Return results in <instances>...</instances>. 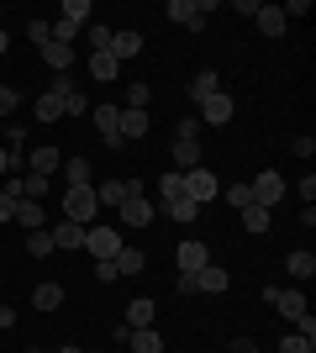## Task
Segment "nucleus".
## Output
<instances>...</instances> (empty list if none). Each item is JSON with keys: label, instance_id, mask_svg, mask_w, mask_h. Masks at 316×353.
I'll use <instances>...</instances> for the list:
<instances>
[{"label": "nucleus", "instance_id": "1", "mask_svg": "<svg viewBox=\"0 0 316 353\" xmlns=\"http://www.w3.org/2000/svg\"><path fill=\"white\" fill-rule=\"evenodd\" d=\"M101 216V201H95V185H74L63 190V221H79V227H95Z\"/></svg>", "mask_w": 316, "mask_h": 353}, {"label": "nucleus", "instance_id": "2", "mask_svg": "<svg viewBox=\"0 0 316 353\" xmlns=\"http://www.w3.org/2000/svg\"><path fill=\"white\" fill-rule=\"evenodd\" d=\"M121 248H127V243H121V227H85V253H90L95 264H111Z\"/></svg>", "mask_w": 316, "mask_h": 353}, {"label": "nucleus", "instance_id": "3", "mask_svg": "<svg viewBox=\"0 0 316 353\" xmlns=\"http://www.w3.org/2000/svg\"><path fill=\"white\" fill-rule=\"evenodd\" d=\"M264 306H274L285 322H295V327L311 316V311H306V295L301 290H280V285H264Z\"/></svg>", "mask_w": 316, "mask_h": 353}, {"label": "nucleus", "instance_id": "4", "mask_svg": "<svg viewBox=\"0 0 316 353\" xmlns=\"http://www.w3.org/2000/svg\"><path fill=\"white\" fill-rule=\"evenodd\" d=\"M211 11H216L211 0H169V11H164V16H169V21H180L185 32H200Z\"/></svg>", "mask_w": 316, "mask_h": 353}, {"label": "nucleus", "instance_id": "5", "mask_svg": "<svg viewBox=\"0 0 316 353\" xmlns=\"http://www.w3.org/2000/svg\"><path fill=\"white\" fill-rule=\"evenodd\" d=\"M248 195H253V206L274 211V206H280V195H285V174H280V169H264L258 179H248Z\"/></svg>", "mask_w": 316, "mask_h": 353}, {"label": "nucleus", "instance_id": "6", "mask_svg": "<svg viewBox=\"0 0 316 353\" xmlns=\"http://www.w3.org/2000/svg\"><path fill=\"white\" fill-rule=\"evenodd\" d=\"M185 195H190L196 206H206V201H216V195H222V179L200 163V169H190V174H185Z\"/></svg>", "mask_w": 316, "mask_h": 353}, {"label": "nucleus", "instance_id": "7", "mask_svg": "<svg viewBox=\"0 0 316 353\" xmlns=\"http://www.w3.org/2000/svg\"><path fill=\"white\" fill-rule=\"evenodd\" d=\"M153 211H158V206H153L148 195H143V190H132V195H127V201L116 206V216H121V227H148V221H153Z\"/></svg>", "mask_w": 316, "mask_h": 353}, {"label": "nucleus", "instance_id": "8", "mask_svg": "<svg viewBox=\"0 0 316 353\" xmlns=\"http://www.w3.org/2000/svg\"><path fill=\"white\" fill-rule=\"evenodd\" d=\"M232 111H238V101H232L227 90H216L211 101H200V127H227V121H232Z\"/></svg>", "mask_w": 316, "mask_h": 353}, {"label": "nucleus", "instance_id": "9", "mask_svg": "<svg viewBox=\"0 0 316 353\" xmlns=\"http://www.w3.org/2000/svg\"><path fill=\"white\" fill-rule=\"evenodd\" d=\"M206 264H211V253H206L200 237H185L180 248H174V269H180V274H196V269H206Z\"/></svg>", "mask_w": 316, "mask_h": 353}, {"label": "nucleus", "instance_id": "10", "mask_svg": "<svg viewBox=\"0 0 316 353\" xmlns=\"http://www.w3.org/2000/svg\"><path fill=\"white\" fill-rule=\"evenodd\" d=\"M95 127H101L105 148H127L121 143V105H95Z\"/></svg>", "mask_w": 316, "mask_h": 353}, {"label": "nucleus", "instance_id": "11", "mask_svg": "<svg viewBox=\"0 0 316 353\" xmlns=\"http://www.w3.org/2000/svg\"><path fill=\"white\" fill-rule=\"evenodd\" d=\"M59 169H63V153H59V148H32L27 174H43V179H53Z\"/></svg>", "mask_w": 316, "mask_h": 353}, {"label": "nucleus", "instance_id": "12", "mask_svg": "<svg viewBox=\"0 0 316 353\" xmlns=\"http://www.w3.org/2000/svg\"><path fill=\"white\" fill-rule=\"evenodd\" d=\"M227 285H232V274H227L222 264L196 269V295H200V290H206V295H227Z\"/></svg>", "mask_w": 316, "mask_h": 353}, {"label": "nucleus", "instance_id": "13", "mask_svg": "<svg viewBox=\"0 0 316 353\" xmlns=\"http://www.w3.org/2000/svg\"><path fill=\"white\" fill-rule=\"evenodd\" d=\"M143 137H148V111L121 105V143H143Z\"/></svg>", "mask_w": 316, "mask_h": 353}, {"label": "nucleus", "instance_id": "14", "mask_svg": "<svg viewBox=\"0 0 316 353\" xmlns=\"http://www.w3.org/2000/svg\"><path fill=\"white\" fill-rule=\"evenodd\" d=\"M216 90H222V74L216 69H196L190 74V101H211Z\"/></svg>", "mask_w": 316, "mask_h": 353}, {"label": "nucleus", "instance_id": "15", "mask_svg": "<svg viewBox=\"0 0 316 353\" xmlns=\"http://www.w3.org/2000/svg\"><path fill=\"white\" fill-rule=\"evenodd\" d=\"M132 190H137L132 179H105V185H95V201H101V206H121Z\"/></svg>", "mask_w": 316, "mask_h": 353}, {"label": "nucleus", "instance_id": "16", "mask_svg": "<svg viewBox=\"0 0 316 353\" xmlns=\"http://www.w3.org/2000/svg\"><path fill=\"white\" fill-rule=\"evenodd\" d=\"M143 53V32H111V59H137Z\"/></svg>", "mask_w": 316, "mask_h": 353}, {"label": "nucleus", "instance_id": "17", "mask_svg": "<svg viewBox=\"0 0 316 353\" xmlns=\"http://www.w3.org/2000/svg\"><path fill=\"white\" fill-rule=\"evenodd\" d=\"M53 248H63V253L85 248V227H79V221H59V227H53Z\"/></svg>", "mask_w": 316, "mask_h": 353}, {"label": "nucleus", "instance_id": "18", "mask_svg": "<svg viewBox=\"0 0 316 353\" xmlns=\"http://www.w3.org/2000/svg\"><path fill=\"white\" fill-rule=\"evenodd\" d=\"M253 21H258V32H264V37H285V11H280V6H258Z\"/></svg>", "mask_w": 316, "mask_h": 353}, {"label": "nucleus", "instance_id": "19", "mask_svg": "<svg viewBox=\"0 0 316 353\" xmlns=\"http://www.w3.org/2000/svg\"><path fill=\"white\" fill-rule=\"evenodd\" d=\"M16 227H27V232H37V227H48V211L37 206V201H16Z\"/></svg>", "mask_w": 316, "mask_h": 353}, {"label": "nucleus", "instance_id": "20", "mask_svg": "<svg viewBox=\"0 0 316 353\" xmlns=\"http://www.w3.org/2000/svg\"><path fill=\"white\" fill-rule=\"evenodd\" d=\"M285 269L295 274V280H311V274H316V253H311V248H295V253H285Z\"/></svg>", "mask_w": 316, "mask_h": 353}, {"label": "nucleus", "instance_id": "21", "mask_svg": "<svg viewBox=\"0 0 316 353\" xmlns=\"http://www.w3.org/2000/svg\"><path fill=\"white\" fill-rule=\"evenodd\" d=\"M132 353H164V338H158V327H137L132 338H127Z\"/></svg>", "mask_w": 316, "mask_h": 353}, {"label": "nucleus", "instance_id": "22", "mask_svg": "<svg viewBox=\"0 0 316 353\" xmlns=\"http://www.w3.org/2000/svg\"><path fill=\"white\" fill-rule=\"evenodd\" d=\"M43 63L53 74H69V63H74V48H63V43H48L43 48Z\"/></svg>", "mask_w": 316, "mask_h": 353}, {"label": "nucleus", "instance_id": "23", "mask_svg": "<svg viewBox=\"0 0 316 353\" xmlns=\"http://www.w3.org/2000/svg\"><path fill=\"white\" fill-rule=\"evenodd\" d=\"M174 163H180V174L200 169V143H185V137H174Z\"/></svg>", "mask_w": 316, "mask_h": 353}, {"label": "nucleus", "instance_id": "24", "mask_svg": "<svg viewBox=\"0 0 316 353\" xmlns=\"http://www.w3.org/2000/svg\"><path fill=\"white\" fill-rule=\"evenodd\" d=\"M153 316H158V306H153L148 295H143V301H132V306H127V327H132V332H137V327H153Z\"/></svg>", "mask_w": 316, "mask_h": 353}, {"label": "nucleus", "instance_id": "25", "mask_svg": "<svg viewBox=\"0 0 316 353\" xmlns=\"http://www.w3.org/2000/svg\"><path fill=\"white\" fill-rule=\"evenodd\" d=\"M90 74H95V85H111L121 74V63L111 59V53H90Z\"/></svg>", "mask_w": 316, "mask_h": 353}, {"label": "nucleus", "instance_id": "26", "mask_svg": "<svg viewBox=\"0 0 316 353\" xmlns=\"http://www.w3.org/2000/svg\"><path fill=\"white\" fill-rule=\"evenodd\" d=\"M48 190H53V179H43V174H21V201H37V206H43Z\"/></svg>", "mask_w": 316, "mask_h": 353}, {"label": "nucleus", "instance_id": "27", "mask_svg": "<svg viewBox=\"0 0 316 353\" xmlns=\"http://www.w3.org/2000/svg\"><path fill=\"white\" fill-rule=\"evenodd\" d=\"M32 306L37 311H59L63 306V285H37V290H32Z\"/></svg>", "mask_w": 316, "mask_h": 353}, {"label": "nucleus", "instance_id": "28", "mask_svg": "<svg viewBox=\"0 0 316 353\" xmlns=\"http://www.w3.org/2000/svg\"><path fill=\"white\" fill-rule=\"evenodd\" d=\"M16 201H21V179H11V185H0V227L16 216Z\"/></svg>", "mask_w": 316, "mask_h": 353}, {"label": "nucleus", "instance_id": "29", "mask_svg": "<svg viewBox=\"0 0 316 353\" xmlns=\"http://www.w3.org/2000/svg\"><path fill=\"white\" fill-rule=\"evenodd\" d=\"M111 264H116V274H143V269H148V259H143L137 248H121Z\"/></svg>", "mask_w": 316, "mask_h": 353}, {"label": "nucleus", "instance_id": "30", "mask_svg": "<svg viewBox=\"0 0 316 353\" xmlns=\"http://www.w3.org/2000/svg\"><path fill=\"white\" fill-rule=\"evenodd\" d=\"M59 21H74V27H90V0H63Z\"/></svg>", "mask_w": 316, "mask_h": 353}, {"label": "nucleus", "instance_id": "31", "mask_svg": "<svg viewBox=\"0 0 316 353\" xmlns=\"http://www.w3.org/2000/svg\"><path fill=\"white\" fill-rule=\"evenodd\" d=\"M180 195H185V174L174 169V174H164V179H158V201L169 206V201H180Z\"/></svg>", "mask_w": 316, "mask_h": 353}, {"label": "nucleus", "instance_id": "32", "mask_svg": "<svg viewBox=\"0 0 316 353\" xmlns=\"http://www.w3.org/2000/svg\"><path fill=\"white\" fill-rule=\"evenodd\" d=\"M27 253H32V259H48V253H53V232H48V227L27 232Z\"/></svg>", "mask_w": 316, "mask_h": 353}, {"label": "nucleus", "instance_id": "33", "mask_svg": "<svg viewBox=\"0 0 316 353\" xmlns=\"http://www.w3.org/2000/svg\"><path fill=\"white\" fill-rule=\"evenodd\" d=\"M63 179H69V190H74V185H90V163L85 159H63Z\"/></svg>", "mask_w": 316, "mask_h": 353}, {"label": "nucleus", "instance_id": "34", "mask_svg": "<svg viewBox=\"0 0 316 353\" xmlns=\"http://www.w3.org/2000/svg\"><path fill=\"white\" fill-rule=\"evenodd\" d=\"M242 227H248V232H269V211L248 201V206H242Z\"/></svg>", "mask_w": 316, "mask_h": 353}, {"label": "nucleus", "instance_id": "35", "mask_svg": "<svg viewBox=\"0 0 316 353\" xmlns=\"http://www.w3.org/2000/svg\"><path fill=\"white\" fill-rule=\"evenodd\" d=\"M169 216H174V221H196L200 216V206H196V201H190V195H180V201H169Z\"/></svg>", "mask_w": 316, "mask_h": 353}, {"label": "nucleus", "instance_id": "36", "mask_svg": "<svg viewBox=\"0 0 316 353\" xmlns=\"http://www.w3.org/2000/svg\"><path fill=\"white\" fill-rule=\"evenodd\" d=\"M79 32H85V27H74V21H53V27H48V37L69 48V43H74V37H79Z\"/></svg>", "mask_w": 316, "mask_h": 353}, {"label": "nucleus", "instance_id": "37", "mask_svg": "<svg viewBox=\"0 0 316 353\" xmlns=\"http://www.w3.org/2000/svg\"><path fill=\"white\" fill-rule=\"evenodd\" d=\"M63 117V101L59 95H43V101H37V121H59Z\"/></svg>", "mask_w": 316, "mask_h": 353}, {"label": "nucleus", "instance_id": "38", "mask_svg": "<svg viewBox=\"0 0 316 353\" xmlns=\"http://www.w3.org/2000/svg\"><path fill=\"white\" fill-rule=\"evenodd\" d=\"M148 101H153V90L143 85V79H137V85L127 90V105H132V111H148Z\"/></svg>", "mask_w": 316, "mask_h": 353}, {"label": "nucleus", "instance_id": "39", "mask_svg": "<svg viewBox=\"0 0 316 353\" xmlns=\"http://www.w3.org/2000/svg\"><path fill=\"white\" fill-rule=\"evenodd\" d=\"M280 353H316V343H311V338H301V332H290V338L280 343Z\"/></svg>", "mask_w": 316, "mask_h": 353}, {"label": "nucleus", "instance_id": "40", "mask_svg": "<svg viewBox=\"0 0 316 353\" xmlns=\"http://www.w3.org/2000/svg\"><path fill=\"white\" fill-rule=\"evenodd\" d=\"M222 195H227V206H248V201H253V195H248V185H222Z\"/></svg>", "mask_w": 316, "mask_h": 353}, {"label": "nucleus", "instance_id": "41", "mask_svg": "<svg viewBox=\"0 0 316 353\" xmlns=\"http://www.w3.org/2000/svg\"><path fill=\"white\" fill-rule=\"evenodd\" d=\"M27 37H32L37 48H48V43H53V37H48V21H43V16H32V21H27Z\"/></svg>", "mask_w": 316, "mask_h": 353}, {"label": "nucleus", "instance_id": "42", "mask_svg": "<svg viewBox=\"0 0 316 353\" xmlns=\"http://www.w3.org/2000/svg\"><path fill=\"white\" fill-rule=\"evenodd\" d=\"M174 137H185V143H196V137H200V117H180V127H174Z\"/></svg>", "mask_w": 316, "mask_h": 353}, {"label": "nucleus", "instance_id": "43", "mask_svg": "<svg viewBox=\"0 0 316 353\" xmlns=\"http://www.w3.org/2000/svg\"><path fill=\"white\" fill-rule=\"evenodd\" d=\"M48 95H59V101H69V95H74V79H69V74H53V85H48Z\"/></svg>", "mask_w": 316, "mask_h": 353}, {"label": "nucleus", "instance_id": "44", "mask_svg": "<svg viewBox=\"0 0 316 353\" xmlns=\"http://www.w3.org/2000/svg\"><path fill=\"white\" fill-rule=\"evenodd\" d=\"M90 43H95V53H111V27L95 21V27H90Z\"/></svg>", "mask_w": 316, "mask_h": 353}, {"label": "nucleus", "instance_id": "45", "mask_svg": "<svg viewBox=\"0 0 316 353\" xmlns=\"http://www.w3.org/2000/svg\"><path fill=\"white\" fill-rule=\"evenodd\" d=\"M85 111H90V101H85V95H79V90H74V95L63 101V117H85Z\"/></svg>", "mask_w": 316, "mask_h": 353}, {"label": "nucleus", "instance_id": "46", "mask_svg": "<svg viewBox=\"0 0 316 353\" xmlns=\"http://www.w3.org/2000/svg\"><path fill=\"white\" fill-rule=\"evenodd\" d=\"M290 153H295V159H311V153H316V137H295V143H290Z\"/></svg>", "mask_w": 316, "mask_h": 353}, {"label": "nucleus", "instance_id": "47", "mask_svg": "<svg viewBox=\"0 0 316 353\" xmlns=\"http://www.w3.org/2000/svg\"><path fill=\"white\" fill-rule=\"evenodd\" d=\"M16 101H21V95H16V90H6V85H0V117H11V111H16Z\"/></svg>", "mask_w": 316, "mask_h": 353}, {"label": "nucleus", "instance_id": "48", "mask_svg": "<svg viewBox=\"0 0 316 353\" xmlns=\"http://www.w3.org/2000/svg\"><path fill=\"white\" fill-rule=\"evenodd\" d=\"M301 206H316V179H311V174L301 179Z\"/></svg>", "mask_w": 316, "mask_h": 353}, {"label": "nucleus", "instance_id": "49", "mask_svg": "<svg viewBox=\"0 0 316 353\" xmlns=\"http://www.w3.org/2000/svg\"><path fill=\"white\" fill-rule=\"evenodd\" d=\"M227 353H258V343L253 338H232V343H227Z\"/></svg>", "mask_w": 316, "mask_h": 353}, {"label": "nucleus", "instance_id": "50", "mask_svg": "<svg viewBox=\"0 0 316 353\" xmlns=\"http://www.w3.org/2000/svg\"><path fill=\"white\" fill-rule=\"evenodd\" d=\"M280 11H285V21H290V16H311V6H306V0H290V6H280Z\"/></svg>", "mask_w": 316, "mask_h": 353}, {"label": "nucleus", "instance_id": "51", "mask_svg": "<svg viewBox=\"0 0 316 353\" xmlns=\"http://www.w3.org/2000/svg\"><path fill=\"white\" fill-rule=\"evenodd\" d=\"M11 327H16V311H11V306H0V332H11Z\"/></svg>", "mask_w": 316, "mask_h": 353}, {"label": "nucleus", "instance_id": "52", "mask_svg": "<svg viewBox=\"0 0 316 353\" xmlns=\"http://www.w3.org/2000/svg\"><path fill=\"white\" fill-rule=\"evenodd\" d=\"M6 169H11V153H6V143H0V174H6Z\"/></svg>", "mask_w": 316, "mask_h": 353}, {"label": "nucleus", "instance_id": "53", "mask_svg": "<svg viewBox=\"0 0 316 353\" xmlns=\"http://www.w3.org/2000/svg\"><path fill=\"white\" fill-rule=\"evenodd\" d=\"M6 48H11V37H6V32H0V53H6Z\"/></svg>", "mask_w": 316, "mask_h": 353}, {"label": "nucleus", "instance_id": "54", "mask_svg": "<svg viewBox=\"0 0 316 353\" xmlns=\"http://www.w3.org/2000/svg\"><path fill=\"white\" fill-rule=\"evenodd\" d=\"M59 353H85V348H74V343H69V348H59Z\"/></svg>", "mask_w": 316, "mask_h": 353}, {"label": "nucleus", "instance_id": "55", "mask_svg": "<svg viewBox=\"0 0 316 353\" xmlns=\"http://www.w3.org/2000/svg\"><path fill=\"white\" fill-rule=\"evenodd\" d=\"M27 353H43V348H27Z\"/></svg>", "mask_w": 316, "mask_h": 353}, {"label": "nucleus", "instance_id": "56", "mask_svg": "<svg viewBox=\"0 0 316 353\" xmlns=\"http://www.w3.org/2000/svg\"><path fill=\"white\" fill-rule=\"evenodd\" d=\"M0 269H6V264H0Z\"/></svg>", "mask_w": 316, "mask_h": 353}]
</instances>
